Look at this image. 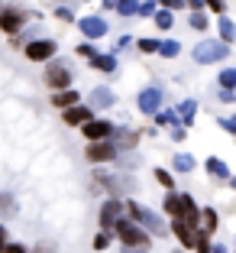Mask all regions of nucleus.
<instances>
[{"label":"nucleus","instance_id":"nucleus-1","mask_svg":"<svg viewBox=\"0 0 236 253\" xmlns=\"http://www.w3.org/2000/svg\"><path fill=\"white\" fill-rule=\"evenodd\" d=\"M227 52H230V42L227 39H220V42H201L198 49H194V59L198 62H220V59H227Z\"/></svg>","mask_w":236,"mask_h":253},{"label":"nucleus","instance_id":"nucleus-2","mask_svg":"<svg viewBox=\"0 0 236 253\" xmlns=\"http://www.w3.org/2000/svg\"><path fill=\"white\" fill-rule=\"evenodd\" d=\"M126 208H130V214H133L136 221L142 224V227H149V231H152V234H165V224L159 221V214H155V211L142 208V205H136V201H130Z\"/></svg>","mask_w":236,"mask_h":253},{"label":"nucleus","instance_id":"nucleus-3","mask_svg":"<svg viewBox=\"0 0 236 253\" xmlns=\"http://www.w3.org/2000/svg\"><path fill=\"white\" fill-rule=\"evenodd\" d=\"M117 234H120V240H123L126 247H146L149 244V234L139 231V227L130 224V221H117Z\"/></svg>","mask_w":236,"mask_h":253},{"label":"nucleus","instance_id":"nucleus-4","mask_svg":"<svg viewBox=\"0 0 236 253\" xmlns=\"http://www.w3.org/2000/svg\"><path fill=\"white\" fill-rule=\"evenodd\" d=\"M45 84H49V88H68V84H71V68L65 65V62H55V65L49 68V72H45Z\"/></svg>","mask_w":236,"mask_h":253},{"label":"nucleus","instance_id":"nucleus-5","mask_svg":"<svg viewBox=\"0 0 236 253\" xmlns=\"http://www.w3.org/2000/svg\"><path fill=\"white\" fill-rule=\"evenodd\" d=\"M52 55H55V42L52 39H36V42L26 45V59H33V62H45Z\"/></svg>","mask_w":236,"mask_h":253},{"label":"nucleus","instance_id":"nucleus-6","mask_svg":"<svg viewBox=\"0 0 236 253\" xmlns=\"http://www.w3.org/2000/svg\"><path fill=\"white\" fill-rule=\"evenodd\" d=\"M194 227H198V224L185 221V217H175V221H171V231L181 237V244H185V247H198V240H201V237L194 234Z\"/></svg>","mask_w":236,"mask_h":253},{"label":"nucleus","instance_id":"nucleus-7","mask_svg":"<svg viewBox=\"0 0 236 253\" xmlns=\"http://www.w3.org/2000/svg\"><path fill=\"white\" fill-rule=\"evenodd\" d=\"M123 208H126V205H123L120 198H110V201L101 208V227H117V217L123 214Z\"/></svg>","mask_w":236,"mask_h":253},{"label":"nucleus","instance_id":"nucleus-8","mask_svg":"<svg viewBox=\"0 0 236 253\" xmlns=\"http://www.w3.org/2000/svg\"><path fill=\"white\" fill-rule=\"evenodd\" d=\"M159 107H162V91L159 88H146L139 94V111L142 114H159Z\"/></svg>","mask_w":236,"mask_h":253},{"label":"nucleus","instance_id":"nucleus-9","mask_svg":"<svg viewBox=\"0 0 236 253\" xmlns=\"http://www.w3.org/2000/svg\"><path fill=\"white\" fill-rule=\"evenodd\" d=\"M78 26H81V33H84L88 39H101L103 33H107V23H103L101 16H84Z\"/></svg>","mask_w":236,"mask_h":253},{"label":"nucleus","instance_id":"nucleus-10","mask_svg":"<svg viewBox=\"0 0 236 253\" xmlns=\"http://www.w3.org/2000/svg\"><path fill=\"white\" fill-rule=\"evenodd\" d=\"M110 133H113V126L107 124V120H88V124H84V136H88V140H107Z\"/></svg>","mask_w":236,"mask_h":253},{"label":"nucleus","instance_id":"nucleus-11","mask_svg":"<svg viewBox=\"0 0 236 253\" xmlns=\"http://www.w3.org/2000/svg\"><path fill=\"white\" fill-rule=\"evenodd\" d=\"M113 156H117V149H113L110 143L94 140V146H88V159L91 163H107V159H113Z\"/></svg>","mask_w":236,"mask_h":253},{"label":"nucleus","instance_id":"nucleus-12","mask_svg":"<svg viewBox=\"0 0 236 253\" xmlns=\"http://www.w3.org/2000/svg\"><path fill=\"white\" fill-rule=\"evenodd\" d=\"M0 26H3V30L7 33H16L23 26V13L16 7H10V10H3V13H0Z\"/></svg>","mask_w":236,"mask_h":253},{"label":"nucleus","instance_id":"nucleus-13","mask_svg":"<svg viewBox=\"0 0 236 253\" xmlns=\"http://www.w3.org/2000/svg\"><path fill=\"white\" fill-rule=\"evenodd\" d=\"M62 120H65V124H84V120H91V111H88V107H78V104H71V107H65V117H62Z\"/></svg>","mask_w":236,"mask_h":253},{"label":"nucleus","instance_id":"nucleus-14","mask_svg":"<svg viewBox=\"0 0 236 253\" xmlns=\"http://www.w3.org/2000/svg\"><path fill=\"white\" fill-rule=\"evenodd\" d=\"M178 217H185V221H191V224H198V221H201V211L194 208L191 195H181V214H178Z\"/></svg>","mask_w":236,"mask_h":253},{"label":"nucleus","instance_id":"nucleus-15","mask_svg":"<svg viewBox=\"0 0 236 253\" xmlns=\"http://www.w3.org/2000/svg\"><path fill=\"white\" fill-rule=\"evenodd\" d=\"M91 101H94V107H101V111H103V107L113 104V91L110 88H94V91H91Z\"/></svg>","mask_w":236,"mask_h":253},{"label":"nucleus","instance_id":"nucleus-16","mask_svg":"<svg viewBox=\"0 0 236 253\" xmlns=\"http://www.w3.org/2000/svg\"><path fill=\"white\" fill-rule=\"evenodd\" d=\"M91 68H97V72H113V68H117V59H113V55H94V59H91Z\"/></svg>","mask_w":236,"mask_h":253},{"label":"nucleus","instance_id":"nucleus-17","mask_svg":"<svg viewBox=\"0 0 236 253\" xmlns=\"http://www.w3.org/2000/svg\"><path fill=\"white\" fill-rule=\"evenodd\" d=\"M52 104H55V107H71V104H78V94L68 91V88H62V94L52 97Z\"/></svg>","mask_w":236,"mask_h":253},{"label":"nucleus","instance_id":"nucleus-18","mask_svg":"<svg viewBox=\"0 0 236 253\" xmlns=\"http://www.w3.org/2000/svg\"><path fill=\"white\" fill-rule=\"evenodd\" d=\"M103 185H107V188H113V192H120V188L133 192V188H136V182H133V179H126V175H120V179H103Z\"/></svg>","mask_w":236,"mask_h":253},{"label":"nucleus","instance_id":"nucleus-19","mask_svg":"<svg viewBox=\"0 0 236 253\" xmlns=\"http://www.w3.org/2000/svg\"><path fill=\"white\" fill-rule=\"evenodd\" d=\"M220 39H227V42H233L236 39V26L230 16H220Z\"/></svg>","mask_w":236,"mask_h":253},{"label":"nucleus","instance_id":"nucleus-20","mask_svg":"<svg viewBox=\"0 0 236 253\" xmlns=\"http://www.w3.org/2000/svg\"><path fill=\"white\" fill-rule=\"evenodd\" d=\"M207 172H210V175H217V179H227V175H230V169L220 163V159H207Z\"/></svg>","mask_w":236,"mask_h":253},{"label":"nucleus","instance_id":"nucleus-21","mask_svg":"<svg viewBox=\"0 0 236 253\" xmlns=\"http://www.w3.org/2000/svg\"><path fill=\"white\" fill-rule=\"evenodd\" d=\"M16 211V201H13V195H0V217H10Z\"/></svg>","mask_w":236,"mask_h":253},{"label":"nucleus","instance_id":"nucleus-22","mask_svg":"<svg viewBox=\"0 0 236 253\" xmlns=\"http://www.w3.org/2000/svg\"><path fill=\"white\" fill-rule=\"evenodd\" d=\"M171 23H175V16H171V10H169V7L155 13V26H159V30H169Z\"/></svg>","mask_w":236,"mask_h":253},{"label":"nucleus","instance_id":"nucleus-23","mask_svg":"<svg viewBox=\"0 0 236 253\" xmlns=\"http://www.w3.org/2000/svg\"><path fill=\"white\" fill-rule=\"evenodd\" d=\"M117 10L123 16H133V13H139V3L136 0H117Z\"/></svg>","mask_w":236,"mask_h":253},{"label":"nucleus","instance_id":"nucleus-24","mask_svg":"<svg viewBox=\"0 0 236 253\" xmlns=\"http://www.w3.org/2000/svg\"><path fill=\"white\" fill-rule=\"evenodd\" d=\"M175 169H178V172H191V169H194V156H188V153L175 156Z\"/></svg>","mask_w":236,"mask_h":253},{"label":"nucleus","instance_id":"nucleus-25","mask_svg":"<svg viewBox=\"0 0 236 253\" xmlns=\"http://www.w3.org/2000/svg\"><path fill=\"white\" fill-rule=\"evenodd\" d=\"M165 211H169V214H181V195H169V198H165Z\"/></svg>","mask_w":236,"mask_h":253},{"label":"nucleus","instance_id":"nucleus-26","mask_svg":"<svg viewBox=\"0 0 236 253\" xmlns=\"http://www.w3.org/2000/svg\"><path fill=\"white\" fill-rule=\"evenodd\" d=\"M194 111H198V104H194V101H185V104L178 107V114H181V120H185V124H191V120H194Z\"/></svg>","mask_w":236,"mask_h":253},{"label":"nucleus","instance_id":"nucleus-27","mask_svg":"<svg viewBox=\"0 0 236 253\" xmlns=\"http://www.w3.org/2000/svg\"><path fill=\"white\" fill-rule=\"evenodd\" d=\"M220 84L230 88V91L236 88V68H223V72H220Z\"/></svg>","mask_w":236,"mask_h":253},{"label":"nucleus","instance_id":"nucleus-28","mask_svg":"<svg viewBox=\"0 0 236 253\" xmlns=\"http://www.w3.org/2000/svg\"><path fill=\"white\" fill-rule=\"evenodd\" d=\"M159 52H162L165 59H175V55L181 52V45H178V42H171V39H165V42H162V49H159Z\"/></svg>","mask_w":236,"mask_h":253},{"label":"nucleus","instance_id":"nucleus-29","mask_svg":"<svg viewBox=\"0 0 236 253\" xmlns=\"http://www.w3.org/2000/svg\"><path fill=\"white\" fill-rule=\"evenodd\" d=\"M204 231H207V234L217 231V211H214V208H207V211H204Z\"/></svg>","mask_w":236,"mask_h":253},{"label":"nucleus","instance_id":"nucleus-30","mask_svg":"<svg viewBox=\"0 0 236 253\" xmlns=\"http://www.w3.org/2000/svg\"><path fill=\"white\" fill-rule=\"evenodd\" d=\"M139 49H142V52H159L162 42H159V39H139Z\"/></svg>","mask_w":236,"mask_h":253},{"label":"nucleus","instance_id":"nucleus-31","mask_svg":"<svg viewBox=\"0 0 236 253\" xmlns=\"http://www.w3.org/2000/svg\"><path fill=\"white\" fill-rule=\"evenodd\" d=\"M155 120H159L162 126H171V124H175V114H171V111H159V114H155Z\"/></svg>","mask_w":236,"mask_h":253},{"label":"nucleus","instance_id":"nucleus-32","mask_svg":"<svg viewBox=\"0 0 236 253\" xmlns=\"http://www.w3.org/2000/svg\"><path fill=\"white\" fill-rule=\"evenodd\" d=\"M155 179H159V185L171 188V172H165V169H155Z\"/></svg>","mask_w":236,"mask_h":253},{"label":"nucleus","instance_id":"nucleus-33","mask_svg":"<svg viewBox=\"0 0 236 253\" xmlns=\"http://www.w3.org/2000/svg\"><path fill=\"white\" fill-rule=\"evenodd\" d=\"M107 244H110V237H107V234H97V237H94V250H107Z\"/></svg>","mask_w":236,"mask_h":253},{"label":"nucleus","instance_id":"nucleus-34","mask_svg":"<svg viewBox=\"0 0 236 253\" xmlns=\"http://www.w3.org/2000/svg\"><path fill=\"white\" fill-rule=\"evenodd\" d=\"M191 26H194V30H207V16L204 13H194L191 16Z\"/></svg>","mask_w":236,"mask_h":253},{"label":"nucleus","instance_id":"nucleus-35","mask_svg":"<svg viewBox=\"0 0 236 253\" xmlns=\"http://www.w3.org/2000/svg\"><path fill=\"white\" fill-rule=\"evenodd\" d=\"M139 16H155V3H139Z\"/></svg>","mask_w":236,"mask_h":253},{"label":"nucleus","instance_id":"nucleus-36","mask_svg":"<svg viewBox=\"0 0 236 253\" xmlns=\"http://www.w3.org/2000/svg\"><path fill=\"white\" fill-rule=\"evenodd\" d=\"M220 126L227 130V133H233V136H236V120H220Z\"/></svg>","mask_w":236,"mask_h":253},{"label":"nucleus","instance_id":"nucleus-37","mask_svg":"<svg viewBox=\"0 0 236 253\" xmlns=\"http://www.w3.org/2000/svg\"><path fill=\"white\" fill-rule=\"evenodd\" d=\"M0 253H7V231H3V224H0Z\"/></svg>","mask_w":236,"mask_h":253},{"label":"nucleus","instance_id":"nucleus-38","mask_svg":"<svg viewBox=\"0 0 236 253\" xmlns=\"http://www.w3.org/2000/svg\"><path fill=\"white\" fill-rule=\"evenodd\" d=\"M55 16H59V20H71V10H68V7H59V10H55Z\"/></svg>","mask_w":236,"mask_h":253},{"label":"nucleus","instance_id":"nucleus-39","mask_svg":"<svg viewBox=\"0 0 236 253\" xmlns=\"http://www.w3.org/2000/svg\"><path fill=\"white\" fill-rule=\"evenodd\" d=\"M181 3H185V0H162V7H169V10H178Z\"/></svg>","mask_w":236,"mask_h":253},{"label":"nucleus","instance_id":"nucleus-40","mask_svg":"<svg viewBox=\"0 0 236 253\" xmlns=\"http://www.w3.org/2000/svg\"><path fill=\"white\" fill-rule=\"evenodd\" d=\"M207 3H210V10H214V13H223V0H207Z\"/></svg>","mask_w":236,"mask_h":253},{"label":"nucleus","instance_id":"nucleus-41","mask_svg":"<svg viewBox=\"0 0 236 253\" xmlns=\"http://www.w3.org/2000/svg\"><path fill=\"white\" fill-rule=\"evenodd\" d=\"M7 253H26V250H23L20 244H13V247H7Z\"/></svg>","mask_w":236,"mask_h":253},{"label":"nucleus","instance_id":"nucleus-42","mask_svg":"<svg viewBox=\"0 0 236 253\" xmlns=\"http://www.w3.org/2000/svg\"><path fill=\"white\" fill-rule=\"evenodd\" d=\"M188 7H194V10H201V0H185Z\"/></svg>","mask_w":236,"mask_h":253},{"label":"nucleus","instance_id":"nucleus-43","mask_svg":"<svg viewBox=\"0 0 236 253\" xmlns=\"http://www.w3.org/2000/svg\"><path fill=\"white\" fill-rule=\"evenodd\" d=\"M210 253H227V247H210Z\"/></svg>","mask_w":236,"mask_h":253},{"label":"nucleus","instance_id":"nucleus-44","mask_svg":"<svg viewBox=\"0 0 236 253\" xmlns=\"http://www.w3.org/2000/svg\"><path fill=\"white\" fill-rule=\"evenodd\" d=\"M233 188H236V179H233Z\"/></svg>","mask_w":236,"mask_h":253},{"label":"nucleus","instance_id":"nucleus-45","mask_svg":"<svg viewBox=\"0 0 236 253\" xmlns=\"http://www.w3.org/2000/svg\"><path fill=\"white\" fill-rule=\"evenodd\" d=\"M233 253H236V250H233Z\"/></svg>","mask_w":236,"mask_h":253}]
</instances>
